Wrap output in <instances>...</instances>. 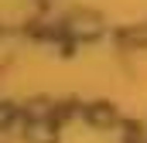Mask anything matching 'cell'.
<instances>
[{"instance_id":"6da1fadb","label":"cell","mask_w":147,"mask_h":143,"mask_svg":"<svg viewBox=\"0 0 147 143\" xmlns=\"http://www.w3.org/2000/svg\"><path fill=\"white\" fill-rule=\"evenodd\" d=\"M89 119H92V123H99V126H106V123H113V109L96 106V109H89Z\"/></svg>"}]
</instances>
